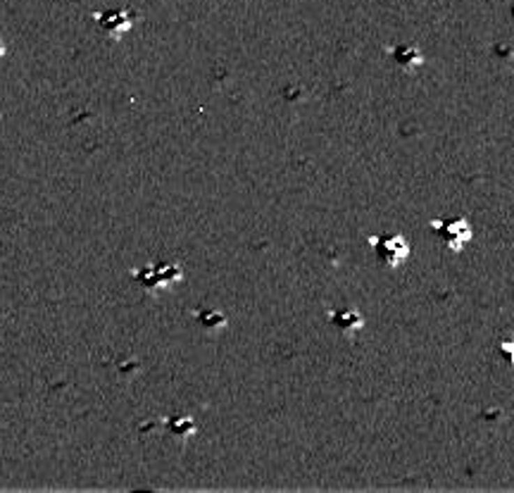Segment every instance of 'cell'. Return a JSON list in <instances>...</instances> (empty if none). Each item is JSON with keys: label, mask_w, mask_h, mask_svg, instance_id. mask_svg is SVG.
Here are the masks:
<instances>
[{"label": "cell", "mask_w": 514, "mask_h": 493, "mask_svg": "<svg viewBox=\"0 0 514 493\" xmlns=\"http://www.w3.org/2000/svg\"><path fill=\"white\" fill-rule=\"evenodd\" d=\"M431 227L436 229V234L441 236V239L446 241V246L453 248L455 253H460L471 239V227L467 219H436Z\"/></svg>", "instance_id": "cell-1"}, {"label": "cell", "mask_w": 514, "mask_h": 493, "mask_svg": "<svg viewBox=\"0 0 514 493\" xmlns=\"http://www.w3.org/2000/svg\"><path fill=\"white\" fill-rule=\"evenodd\" d=\"M369 243L377 248L381 263L391 265V267L402 265L407 260V255H409V246L405 243L402 236H372Z\"/></svg>", "instance_id": "cell-2"}, {"label": "cell", "mask_w": 514, "mask_h": 493, "mask_svg": "<svg viewBox=\"0 0 514 493\" xmlns=\"http://www.w3.org/2000/svg\"><path fill=\"white\" fill-rule=\"evenodd\" d=\"M331 322L336 324L340 332H345V334H355V332H360V329L365 327V320H362V315L357 310H338V312H331Z\"/></svg>", "instance_id": "cell-3"}, {"label": "cell", "mask_w": 514, "mask_h": 493, "mask_svg": "<svg viewBox=\"0 0 514 493\" xmlns=\"http://www.w3.org/2000/svg\"><path fill=\"white\" fill-rule=\"evenodd\" d=\"M100 24L105 27L112 36H119V34L129 29L131 20H126L124 13H107V15H100Z\"/></svg>", "instance_id": "cell-4"}]
</instances>
